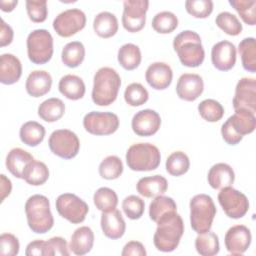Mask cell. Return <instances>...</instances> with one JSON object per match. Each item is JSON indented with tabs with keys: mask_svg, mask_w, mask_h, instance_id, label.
<instances>
[{
	"mask_svg": "<svg viewBox=\"0 0 256 256\" xmlns=\"http://www.w3.org/2000/svg\"><path fill=\"white\" fill-rule=\"evenodd\" d=\"M204 90V82L200 75L195 73L182 74L176 84V93L184 101L196 100Z\"/></svg>",
	"mask_w": 256,
	"mask_h": 256,
	"instance_id": "cell-18",
	"label": "cell"
},
{
	"mask_svg": "<svg viewBox=\"0 0 256 256\" xmlns=\"http://www.w3.org/2000/svg\"><path fill=\"white\" fill-rule=\"evenodd\" d=\"M58 89L62 95L69 100H79L83 98L86 87L85 83L77 75L67 74L59 80Z\"/></svg>",
	"mask_w": 256,
	"mask_h": 256,
	"instance_id": "cell-27",
	"label": "cell"
},
{
	"mask_svg": "<svg viewBox=\"0 0 256 256\" xmlns=\"http://www.w3.org/2000/svg\"><path fill=\"white\" fill-rule=\"evenodd\" d=\"M32 160H34V158L28 151L17 147L8 152L5 164L8 171L13 176L16 178H22L24 168Z\"/></svg>",
	"mask_w": 256,
	"mask_h": 256,
	"instance_id": "cell-28",
	"label": "cell"
},
{
	"mask_svg": "<svg viewBox=\"0 0 256 256\" xmlns=\"http://www.w3.org/2000/svg\"><path fill=\"white\" fill-rule=\"evenodd\" d=\"M189 207L192 229L198 234L209 231L217 211L213 199L207 194H197L191 198Z\"/></svg>",
	"mask_w": 256,
	"mask_h": 256,
	"instance_id": "cell-6",
	"label": "cell"
},
{
	"mask_svg": "<svg viewBox=\"0 0 256 256\" xmlns=\"http://www.w3.org/2000/svg\"><path fill=\"white\" fill-rule=\"evenodd\" d=\"M229 4L236 10L241 19L248 25L256 23V1L255 0H229Z\"/></svg>",
	"mask_w": 256,
	"mask_h": 256,
	"instance_id": "cell-43",
	"label": "cell"
},
{
	"mask_svg": "<svg viewBox=\"0 0 256 256\" xmlns=\"http://www.w3.org/2000/svg\"><path fill=\"white\" fill-rule=\"evenodd\" d=\"M149 7L147 0H126L123 2L122 25L131 33L139 32L146 22V12Z\"/></svg>",
	"mask_w": 256,
	"mask_h": 256,
	"instance_id": "cell-13",
	"label": "cell"
},
{
	"mask_svg": "<svg viewBox=\"0 0 256 256\" xmlns=\"http://www.w3.org/2000/svg\"><path fill=\"white\" fill-rule=\"evenodd\" d=\"M94 205L101 212H107L116 209L118 196L114 190L108 187H101L93 195Z\"/></svg>",
	"mask_w": 256,
	"mask_h": 256,
	"instance_id": "cell-38",
	"label": "cell"
},
{
	"mask_svg": "<svg viewBox=\"0 0 256 256\" xmlns=\"http://www.w3.org/2000/svg\"><path fill=\"white\" fill-rule=\"evenodd\" d=\"M49 178V169L44 162L32 160L23 170L22 179L32 186L43 185Z\"/></svg>",
	"mask_w": 256,
	"mask_h": 256,
	"instance_id": "cell-30",
	"label": "cell"
},
{
	"mask_svg": "<svg viewBox=\"0 0 256 256\" xmlns=\"http://www.w3.org/2000/svg\"><path fill=\"white\" fill-rule=\"evenodd\" d=\"M147 254L144 245L139 241H129L123 247L122 256H145Z\"/></svg>",
	"mask_w": 256,
	"mask_h": 256,
	"instance_id": "cell-52",
	"label": "cell"
},
{
	"mask_svg": "<svg viewBox=\"0 0 256 256\" xmlns=\"http://www.w3.org/2000/svg\"><path fill=\"white\" fill-rule=\"evenodd\" d=\"M216 25L230 36H237L242 32V24L234 14L223 11L220 12L215 19Z\"/></svg>",
	"mask_w": 256,
	"mask_h": 256,
	"instance_id": "cell-42",
	"label": "cell"
},
{
	"mask_svg": "<svg viewBox=\"0 0 256 256\" xmlns=\"http://www.w3.org/2000/svg\"><path fill=\"white\" fill-rule=\"evenodd\" d=\"M173 48L182 65L190 68L200 66L205 58V51L200 36L192 30L180 32L173 40Z\"/></svg>",
	"mask_w": 256,
	"mask_h": 256,
	"instance_id": "cell-3",
	"label": "cell"
},
{
	"mask_svg": "<svg viewBox=\"0 0 256 256\" xmlns=\"http://www.w3.org/2000/svg\"><path fill=\"white\" fill-rule=\"evenodd\" d=\"M85 25L86 15L78 8L67 9L59 13L53 21V29L59 36L64 38L81 31Z\"/></svg>",
	"mask_w": 256,
	"mask_h": 256,
	"instance_id": "cell-14",
	"label": "cell"
},
{
	"mask_svg": "<svg viewBox=\"0 0 256 256\" xmlns=\"http://www.w3.org/2000/svg\"><path fill=\"white\" fill-rule=\"evenodd\" d=\"M161 126L160 115L152 109H144L138 111L132 118L131 127L133 132L142 137L152 136L159 130Z\"/></svg>",
	"mask_w": 256,
	"mask_h": 256,
	"instance_id": "cell-17",
	"label": "cell"
},
{
	"mask_svg": "<svg viewBox=\"0 0 256 256\" xmlns=\"http://www.w3.org/2000/svg\"><path fill=\"white\" fill-rule=\"evenodd\" d=\"M211 61L213 66L220 71L232 69L236 63V47L227 40L220 41L211 49Z\"/></svg>",
	"mask_w": 256,
	"mask_h": 256,
	"instance_id": "cell-19",
	"label": "cell"
},
{
	"mask_svg": "<svg viewBox=\"0 0 256 256\" xmlns=\"http://www.w3.org/2000/svg\"><path fill=\"white\" fill-rule=\"evenodd\" d=\"M168 188V182L162 175H153L142 177L136 184L137 192L146 198H154L163 195Z\"/></svg>",
	"mask_w": 256,
	"mask_h": 256,
	"instance_id": "cell-26",
	"label": "cell"
},
{
	"mask_svg": "<svg viewBox=\"0 0 256 256\" xmlns=\"http://www.w3.org/2000/svg\"><path fill=\"white\" fill-rule=\"evenodd\" d=\"M165 167L170 175L176 177L181 176L189 170L190 160L184 152L175 151L171 153L166 159Z\"/></svg>",
	"mask_w": 256,
	"mask_h": 256,
	"instance_id": "cell-39",
	"label": "cell"
},
{
	"mask_svg": "<svg viewBox=\"0 0 256 256\" xmlns=\"http://www.w3.org/2000/svg\"><path fill=\"white\" fill-rule=\"evenodd\" d=\"M45 133L46 131L43 125L36 121H28L21 126L19 137L27 146L35 147L43 141Z\"/></svg>",
	"mask_w": 256,
	"mask_h": 256,
	"instance_id": "cell-31",
	"label": "cell"
},
{
	"mask_svg": "<svg viewBox=\"0 0 256 256\" xmlns=\"http://www.w3.org/2000/svg\"><path fill=\"white\" fill-rule=\"evenodd\" d=\"M0 180H1V188H0L1 198H0V201L3 202L5 200V198L11 193L12 183H11L10 179L7 178L4 174L0 175Z\"/></svg>",
	"mask_w": 256,
	"mask_h": 256,
	"instance_id": "cell-54",
	"label": "cell"
},
{
	"mask_svg": "<svg viewBox=\"0 0 256 256\" xmlns=\"http://www.w3.org/2000/svg\"><path fill=\"white\" fill-rule=\"evenodd\" d=\"M233 107L256 112V80L254 78H241L235 88L233 97Z\"/></svg>",
	"mask_w": 256,
	"mask_h": 256,
	"instance_id": "cell-15",
	"label": "cell"
},
{
	"mask_svg": "<svg viewBox=\"0 0 256 256\" xmlns=\"http://www.w3.org/2000/svg\"><path fill=\"white\" fill-rule=\"evenodd\" d=\"M122 209L129 219L137 220L140 219L144 213L145 203L139 196L129 195L122 201Z\"/></svg>",
	"mask_w": 256,
	"mask_h": 256,
	"instance_id": "cell-46",
	"label": "cell"
},
{
	"mask_svg": "<svg viewBox=\"0 0 256 256\" xmlns=\"http://www.w3.org/2000/svg\"><path fill=\"white\" fill-rule=\"evenodd\" d=\"M145 79L153 89L164 90L168 88L172 82L173 71L167 63L154 62L148 66Z\"/></svg>",
	"mask_w": 256,
	"mask_h": 256,
	"instance_id": "cell-20",
	"label": "cell"
},
{
	"mask_svg": "<svg viewBox=\"0 0 256 256\" xmlns=\"http://www.w3.org/2000/svg\"><path fill=\"white\" fill-rule=\"evenodd\" d=\"M47 256H69L70 249L67 241L59 236L52 237L46 241Z\"/></svg>",
	"mask_w": 256,
	"mask_h": 256,
	"instance_id": "cell-50",
	"label": "cell"
},
{
	"mask_svg": "<svg viewBox=\"0 0 256 256\" xmlns=\"http://www.w3.org/2000/svg\"><path fill=\"white\" fill-rule=\"evenodd\" d=\"M20 243L18 238L11 233H3L0 236V254L15 256L19 253Z\"/></svg>",
	"mask_w": 256,
	"mask_h": 256,
	"instance_id": "cell-49",
	"label": "cell"
},
{
	"mask_svg": "<svg viewBox=\"0 0 256 256\" xmlns=\"http://www.w3.org/2000/svg\"><path fill=\"white\" fill-rule=\"evenodd\" d=\"M184 233V223L177 211L163 215L157 221V228L153 236V243L161 252L174 251Z\"/></svg>",
	"mask_w": 256,
	"mask_h": 256,
	"instance_id": "cell-1",
	"label": "cell"
},
{
	"mask_svg": "<svg viewBox=\"0 0 256 256\" xmlns=\"http://www.w3.org/2000/svg\"><path fill=\"white\" fill-rule=\"evenodd\" d=\"M200 116L208 122H217L224 115L223 106L214 99H205L198 105Z\"/></svg>",
	"mask_w": 256,
	"mask_h": 256,
	"instance_id": "cell-44",
	"label": "cell"
},
{
	"mask_svg": "<svg viewBox=\"0 0 256 256\" xmlns=\"http://www.w3.org/2000/svg\"><path fill=\"white\" fill-rule=\"evenodd\" d=\"M218 202L224 213L232 219H240L249 210V201L245 194L228 186L220 189Z\"/></svg>",
	"mask_w": 256,
	"mask_h": 256,
	"instance_id": "cell-11",
	"label": "cell"
},
{
	"mask_svg": "<svg viewBox=\"0 0 256 256\" xmlns=\"http://www.w3.org/2000/svg\"><path fill=\"white\" fill-rule=\"evenodd\" d=\"M149 93L147 89L140 83L129 84L124 91V99L126 103L132 107H137L145 104L148 101Z\"/></svg>",
	"mask_w": 256,
	"mask_h": 256,
	"instance_id": "cell-45",
	"label": "cell"
},
{
	"mask_svg": "<svg viewBox=\"0 0 256 256\" xmlns=\"http://www.w3.org/2000/svg\"><path fill=\"white\" fill-rule=\"evenodd\" d=\"M59 215L73 224L82 223L89 211L87 203L73 193H63L56 199Z\"/></svg>",
	"mask_w": 256,
	"mask_h": 256,
	"instance_id": "cell-10",
	"label": "cell"
},
{
	"mask_svg": "<svg viewBox=\"0 0 256 256\" xmlns=\"http://www.w3.org/2000/svg\"><path fill=\"white\" fill-rule=\"evenodd\" d=\"M250 229L245 225L230 227L224 237L226 250L232 255H241L247 251L251 244Z\"/></svg>",
	"mask_w": 256,
	"mask_h": 256,
	"instance_id": "cell-16",
	"label": "cell"
},
{
	"mask_svg": "<svg viewBox=\"0 0 256 256\" xmlns=\"http://www.w3.org/2000/svg\"><path fill=\"white\" fill-rule=\"evenodd\" d=\"M207 180L213 189L220 190L234 183L235 173L227 163H216L209 169Z\"/></svg>",
	"mask_w": 256,
	"mask_h": 256,
	"instance_id": "cell-24",
	"label": "cell"
},
{
	"mask_svg": "<svg viewBox=\"0 0 256 256\" xmlns=\"http://www.w3.org/2000/svg\"><path fill=\"white\" fill-rule=\"evenodd\" d=\"M178 26L177 16L170 11H161L152 19V28L160 34L173 32Z\"/></svg>",
	"mask_w": 256,
	"mask_h": 256,
	"instance_id": "cell-41",
	"label": "cell"
},
{
	"mask_svg": "<svg viewBox=\"0 0 256 256\" xmlns=\"http://www.w3.org/2000/svg\"><path fill=\"white\" fill-rule=\"evenodd\" d=\"M22 75V64L13 54L4 53L0 56V82L5 85L16 83Z\"/></svg>",
	"mask_w": 256,
	"mask_h": 256,
	"instance_id": "cell-22",
	"label": "cell"
},
{
	"mask_svg": "<svg viewBox=\"0 0 256 256\" xmlns=\"http://www.w3.org/2000/svg\"><path fill=\"white\" fill-rule=\"evenodd\" d=\"M52 86V77L49 72L45 70L32 71L25 83L27 93L32 97H41L47 94Z\"/></svg>",
	"mask_w": 256,
	"mask_h": 256,
	"instance_id": "cell-23",
	"label": "cell"
},
{
	"mask_svg": "<svg viewBox=\"0 0 256 256\" xmlns=\"http://www.w3.org/2000/svg\"><path fill=\"white\" fill-rule=\"evenodd\" d=\"M65 112V105L59 98H49L43 101L38 107L39 117L46 122H55L62 118Z\"/></svg>",
	"mask_w": 256,
	"mask_h": 256,
	"instance_id": "cell-33",
	"label": "cell"
},
{
	"mask_svg": "<svg viewBox=\"0 0 256 256\" xmlns=\"http://www.w3.org/2000/svg\"><path fill=\"white\" fill-rule=\"evenodd\" d=\"M121 78L117 71L111 67H101L93 78L92 101L98 106L112 104L118 95Z\"/></svg>",
	"mask_w": 256,
	"mask_h": 256,
	"instance_id": "cell-2",
	"label": "cell"
},
{
	"mask_svg": "<svg viewBox=\"0 0 256 256\" xmlns=\"http://www.w3.org/2000/svg\"><path fill=\"white\" fill-rule=\"evenodd\" d=\"M14 32L10 25H8L4 19H1V30H0V46L5 47L12 43Z\"/></svg>",
	"mask_w": 256,
	"mask_h": 256,
	"instance_id": "cell-53",
	"label": "cell"
},
{
	"mask_svg": "<svg viewBox=\"0 0 256 256\" xmlns=\"http://www.w3.org/2000/svg\"><path fill=\"white\" fill-rule=\"evenodd\" d=\"M26 256H47V243L44 240L37 239L31 241L26 246Z\"/></svg>",
	"mask_w": 256,
	"mask_h": 256,
	"instance_id": "cell-51",
	"label": "cell"
},
{
	"mask_svg": "<svg viewBox=\"0 0 256 256\" xmlns=\"http://www.w3.org/2000/svg\"><path fill=\"white\" fill-rule=\"evenodd\" d=\"M85 58V47L80 41L67 43L61 53L62 62L70 68L78 67Z\"/></svg>",
	"mask_w": 256,
	"mask_h": 256,
	"instance_id": "cell-35",
	"label": "cell"
},
{
	"mask_svg": "<svg viewBox=\"0 0 256 256\" xmlns=\"http://www.w3.org/2000/svg\"><path fill=\"white\" fill-rule=\"evenodd\" d=\"M85 130L93 135H110L117 131L119 127V118L112 112L91 111L83 118Z\"/></svg>",
	"mask_w": 256,
	"mask_h": 256,
	"instance_id": "cell-12",
	"label": "cell"
},
{
	"mask_svg": "<svg viewBox=\"0 0 256 256\" xmlns=\"http://www.w3.org/2000/svg\"><path fill=\"white\" fill-rule=\"evenodd\" d=\"M126 163L133 171H152L158 168L161 161L159 149L151 143H136L126 152Z\"/></svg>",
	"mask_w": 256,
	"mask_h": 256,
	"instance_id": "cell-7",
	"label": "cell"
},
{
	"mask_svg": "<svg viewBox=\"0 0 256 256\" xmlns=\"http://www.w3.org/2000/svg\"><path fill=\"white\" fill-rule=\"evenodd\" d=\"M177 211V205L175 201L168 196L158 195L154 197L149 205V216L152 221H157L165 214Z\"/></svg>",
	"mask_w": 256,
	"mask_h": 256,
	"instance_id": "cell-37",
	"label": "cell"
},
{
	"mask_svg": "<svg viewBox=\"0 0 256 256\" xmlns=\"http://www.w3.org/2000/svg\"><path fill=\"white\" fill-rule=\"evenodd\" d=\"M25 214L29 228L36 234H44L54 225L50 202L44 195L30 196L25 203Z\"/></svg>",
	"mask_w": 256,
	"mask_h": 256,
	"instance_id": "cell-4",
	"label": "cell"
},
{
	"mask_svg": "<svg viewBox=\"0 0 256 256\" xmlns=\"http://www.w3.org/2000/svg\"><path fill=\"white\" fill-rule=\"evenodd\" d=\"M100 224L103 234L112 240L121 238L126 230V223L121 212L117 209L102 212Z\"/></svg>",
	"mask_w": 256,
	"mask_h": 256,
	"instance_id": "cell-21",
	"label": "cell"
},
{
	"mask_svg": "<svg viewBox=\"0 0 256 256\" xmlns=\"http://www.w3.org/2000/svg\"><path fill=\"white\" fill-rule=\"evenodd\" d=\"M29 19L34 23H42L46 20L48 9L46 0H27L25 2Z\"/></svg>",
	"mask_w": 256,
	"mask_h": 256,
	"instance_id": "cell-47",
	"label": "cell"
},
{
	"mask_svg": "<svg viewBox=\"0 0 256 256\" xmlns=\"http://www.w3.org/2000/svg\"><path fill=\"white\" fill-rule=\"evenodd\" d=\"M94 244V233L88 226L77 228L71 235L69 243L70 251L78 256L89 253Z\"/></svg>",
	"mask_w": 256,
	"mask_h": 256,
	"instance_id": "cell-25",
	"label": "cell"
},
{
	"mask_svg": "<svg viewBox=\"0 0 256 256\" xmlns=\"http://www.w3.org/2000/svg\"><path fill=\"white\" fill-rule=\"evenodd\" d=\"M17 4H18L17 0H9V1L2 0L0 2L1 10L4 11V12H11V11H13L14 8L17 6Z\"/></svg>",
	"mask_w": 256,
	"mask_h": 256,
	"instance_id": "cell-55",
	"label": "cell"
},
{
	"mask_svg": "<svg viewBox=\"0 0 256 256\" xmlns=\"http://www.w3.org/2000/svg\"><path fill=\"white\" fill-rule=\"evenodd\" d=\"M29 60L37 65L50 61L53 55V37L46 29H36L30 32L26 40Z\"/></svg>",
	"mask_w": 256,
	"mask_h": 256,
	"instance_id": "cell-8",
	"label": "cell"
},
{
	"mask_svg": "<svg viewBox=\"0 0 256 256\" xmlns=\"http://www.w3.org/2000/svg\"><path fill=\"white\" fill-rule=\"evenodd\" d=\"M48 145L53 154L63 159L74 158L80 149L78 136L69 129H58L51 133Z\"/></svg>",
	"mask_w": 256,
	"mask_h": 256,
	"instance_id": "cell-9",
	"label": "cell"
},
{
	"mask_svg": "<svg viewBox=\"0 0 256 256\" xmlns=\"http://www.w3.org/2000/svg\"><path fill=\"white\" fill-rule=\"evenodd\" d=\"M243 68L251 73L256 72V43L254 37L244 38L238 45Z\"/></svg>",
	"mask_w": 256,
	"mask_h": 256,
	"instance_id": "cell-34",
	"label": "cell"
},
{
	"mask_svg": "<svg viewBox=\"0 0 256 256\" xmlns=\"http://www.w3.org/2000/svg\"><path fill=\"white\" fill-rule=\"evenodd\" d=\"M195 248L198 254L202 256H214L218 254L220 249L219 238L210 230L199 233L195 239Z\"/></svg>",
	"mask_w": 256,
	"mask_h": 256,
	"instance_id": "cell-36",
	"label": "cell"
},
{
	"mask_svg": "<svg viewBox=\"0 0 256 256\" xmlns=\"http://www.w3.org/2000/svg\"><path fill=\"white\" fill-rule=\"evenodd\" d=\"M94 32L101 38H110L118 31L117 17L108 11L98 13L93 21Z\"/></svg>",
	"mask_w": 256,
	"mask_h": 256,
	"instance_id": "cell-29",
	"label": "cell"
},
{
	"mask_svg": "<svg viewBox=\"0 0 256 256\" xmlns=\"http://www.w3.org/2000/svg\"><path fill=\"white\" fill-rule=\"evenodd\" d=\"M186 11L195 18H207L213 11L211 0H187L185 2Z\"/></svg>",
	"mask_w": 256,
	"mask_h": 256,
	"instance_id": "cell-48",
	"label": "cell"
},
{
	"mask_svg": "<svg viewBox=\"0 0 256 256\" xmlns=\"http://www.w3.org/2000/svg\"><path fill=\"white\" fill-rule=\"evenodd\" d=\"M255 113L246 109H237L221 126L223 140L229 145H236L244 135L250 134L255 130Z\"/></svg>",
	"mask_w": 256,
	"mask_h": 256,
	"instance_id": "cell-5",
	"label": "cell"
},
{
	"mask_svg": "<svg viewBox=\"0 0 256 256\" xmlns=\"http://www.w3.org/2000/svg\"><path fill=\"white\" fill-rule=\"evenodd\" d=\"M99 175L106 180H114L123 173V163L118 156L110 155L105 157L99 164Z\"/></svg>",
	"mask_w": 256,
	"mask_h": 256,
	"instance_id": "cell-40",
	"label": "cell"
},
{
	"mask_svg": "<svg viewBox=\"0 0 256 256\" xmlns=\"http://www.w3.org/2000/svg\"><path fill=\"white\" fill-rule=\"evenodd\" d=\"M117 59L125 70H134L141 63L142 56L140 48L133 43H126L119 48Z\"/></svg>",
	"mask_w": 256,
	"mask_h": 256,
	"instance_id": "cell-32",
	"label": "cell"
}]
</instances>
